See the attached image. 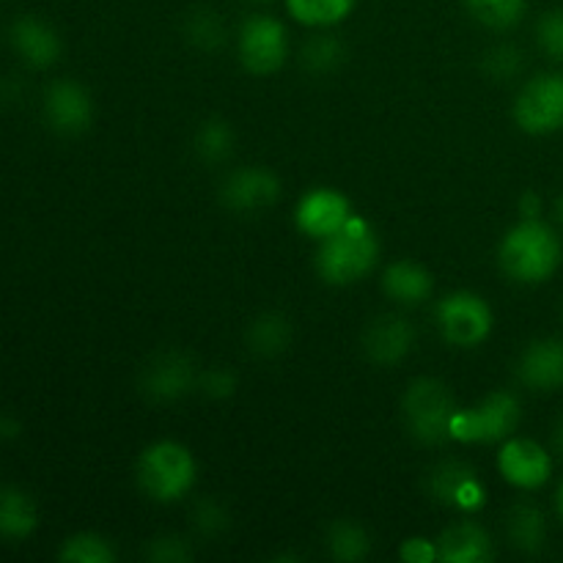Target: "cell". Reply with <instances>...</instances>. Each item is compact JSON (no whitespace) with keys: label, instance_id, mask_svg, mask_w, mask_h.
<instances>
[{"label":"cell","instance_id":"obj_1","mask_svg":"<svg viewBox=\"0 0 563 563\" xmlns=\"http://www.w3.org/2000/svg\"><path fill=\"white\" fill-rule=\"evenodd\" d=\"M563 264V236L544 218H520L498 242V267L511 284L542 286L559 275Z\"/></svg>","mask_w":563,"mask_h":563},{"label":"cell","instance_id":"obj_2","mask_svg":"<svg viewBox=\"0 0 563 563\" xmlns=\"http://www.w3.org/2000/svg\"><path fill=\"white\" fill-rule=\"evenodd\" d=\"M379 253H383V245H379L372 220L355 212L344 229L317 242L313 269L328 286L344 289V286L361 284L377 269Z\"/></svg>","mask_w":563,"mask_h":563},{"label":"cell","instance_id":"obj_3","mask_svg":"<svg viewBox=\"0 0 563 563\" xmlns=\"http://www.w3.org/2000/svg\"><path fill=\"white\" fill-rule=\"evenodd\" d=\"M137 489L152 504L174 506L190 498L198 484V460L179 440H154L135 460Z\"/></svg>","mask_w":563,"mask_h":563},{"label":"cell","instance_id":"obj_4","mask_svg":"<svg viewBox=\"0 0 563 563\" xmlns=\"http://www.w3.org/2000/svg\"><path fill=\"white\" fill-rule=\"evenodd\" d=\"M460 401L449 383L438 377H416L401 394V421L407 434L421 445H443L451 440Z\"/></svg>","mask_w":563,"mask_h":563},{"label":"cell","instance_id":"obj_5","mask_svg":"<svg viewBox=\"0 0 563 563\" xmlns=\"http://www.w3.org/2000/svg\"><path fill=\"white\" fill-rule=\"evenodd\" d=\"M522 423V401L511 390H493L473 405L460 407L451 421V443L500 445L517 434Z\"/></svg>","mask_w":563,"mask_h":563},{"label":"cell","instance_id":"obj_6","mask_svg":"<svg viewBox=\"0 0 563 563\" xmlns=\"http://www.w3.org/2000/svg\"><path fill=\"white\" fill-rule=\"evenodd\" d=\"M236 60L253 77H273L289 64L291 36L280 16L253 11L240 22L234 33Z\"/></svg>","mask_w":563,"mask_h":563},{"label":"cell","instance_id":"obj_7","mask_svg":"<svg viewBox=\"0 0 563 563\" xmlns=\"http://www.w3.org/2000/svg\"><path fill=\"white\" fill-rule=\"evenodd\" d=\"M434 324L445 344L456 350H478L495 330V311L487 297L471 289H456L434 302Z\"/></svg>","mask_w":563,"mask_h":563},{"label":"cell","instance_id":"obj_8","mask_svg":"<svg viewBox=\"0 0 563 563\" xmlns=\"http://www.w3.org/2000/svg\"><path fill=\"white\" fill-rule=\"evenodd\" d=\"M511 119L533 137L563 132V71H539L528 77L511 102Z\"/></svg>","mask_w":563,"mask_h":563},{"label":"cell","instance_id":"obj_9","mask_svg":"<svg viewBox=\"0 0 563 563\" xmlns=\"http://www.w3.org/2000/svg\"><path fill=\"white\" fill-rule=\"evenodd\" d=\"M495 471L517 493H539L553 482L555 454L539 440L511 434L495 451Z\"/></svg>","mask_w":563,"mask_h":563},{"label":"cell","instance_id":"obj_10","mask_svg":"<svg viewBox=\"0 0 563 563\" xmlns=\"http://www.w3.org/2000/svg\"><path fill=\"white\" fill-rule=\"evenodd\" d=\"M198 377L201 368L187 352L159 350L141 366L137 390L152 405H174L198 390Z\"/></svg>","mask_w":563,"mask_h":563},{"label":"cell","instance_id":"obj_11","mask_svg":"<svg viewBox=\"0 0 563 563\" xmlns=\"http://www.w3.org/2000/svg\"><path fill=\"white\" fill-rule=\"evenodd\" d=\"M427 489L434 504L460 517H476L487 506V484L473 465L462 460H445L427 476Z\"/></svg>","mask_w":563,"mask_h":563},{"label":"cell","instance_id":"obj_12","mask_svg":"<svg viewBox=\"0 0 563 563\" xmlns=\"http://www.w3.org/2000/svg\"><path fill=\"white\" fill-rule=\"evenodd\" d=\"M278 174L264 165H236L220 181L218 198L234 214H262L280 201Z\"/></svg>","mask_w":563,"mask_h":563},{"label":"cell","instance_id":"obj_13","mask_svg":"<svg viewBox=\"0 0 563 563\" xmlns=\"http://www.w3.org/2000/svg\"><path fill=\"white\" fill-rule=\"evenodd\" d=\"M418 328L407 313L385 311L374 317L361 333V350L368 363L379 368H396L416 352Z\"/></svg>","mask_w":563,"mask_h":563},{"label":"cell","instance_id":"obj_14","mask_svg":"<svg viewBox=\"0 0 563 563\" xmlns=\"http://www.w3.org/2000/svg\"><path fill=\"white\" fill-rule=\"evenodd\" d=\"M42 119L55 135L77 137L91 130L93 97L75 77H58L42 93Z\"/></svg>","mask_w":563,"mask_h":563},{"label":"cell","instance_id":"obj_15","mask_svg":"<svg viewBox=\"0 0 563 563\" xmlns=\"http://www.w3.org/2000/svg\"><path fill=\"white\" fill-rule=\"evenodd\" d=\"M355 214L350 196L341 192L339 187L317 185L302 192L295 203V229L306 240L322 242L333 236L335 231L344 229Z\"/></svg>","mask_w":563,"mask_h":563},{"label":"cell","instance_id":"obj_16","mask_svg":"<svg viewBox=\"0 0 563 563\" xmlns=\"http://www.w3.org/2000/svg\"><path fill=\"white\" fill-rule=\"evenodd\" d=\"M515 377L531 394H559L563 390V339L539 335L528 341L517 355Z\"/></svg>","mask_w":563,"mask_h":563},{"label":"cell","instance_id":"obj_17","mask_svg":"<svg viewBox=\"0 0 563 563\" xmlns=\"http://www.w3.org/2000/svg\"><path fill=\"white\" fill-rule=\"evenodd\" d=\"M9 44L14 49L16 58L27 66V69H53L64 55V38H60L58 27L49 25L42 16H16L11 22Z\"/></svg>","mask_w":563,"mask_h":563},{"label":"cell","instance_id":"obj_18","mask_svg":"<svg viewBox=\"0 0 563 563\" xmlns=\"http://www.w3.org/2000/svg\"><path fill=\"white\" fill-rule=\"evenodd\" d=\"M379 289L396 308L410 311V308H421L429 300H434L438 280H434L432 269L423 267L416 258H396L383 267Z\"/></svg>","mask_w":563,"mask_h":563},{"label":"cell","instance_id":"obj_19","mask_svg":"<svg viewBox=\"0 0 563 563\" xmlns=\"http://www.w3.org/2000/svg\"><path fill=\"white\" fill-rule=\"evenodd\" d=\"M440 563H489L495 559V542L487 528L473 517H460L438 537Z\"/></svg>","mask_w":563,"mask_h":563},{"label":"cell","instance_id":"obj_20","mask_svg":"<svg viewBox=\"0 0 563 563\" xmlns=\"http://www.w3.org/2000/svg\"><path fill=\"white\" fill-rule=\"evenodd\" d=\"M506 542L526 559L542 555L550 542L548 515L542 511V506H537L533 500H517L506 511Z\"/></svg>","mask_w":563,"mask_h":563},{"label":"cell","instance_id":"obj_21","mask_svg":"<svg viewBox=\"0 0 563 563\" xmlns=\"http://www.w3.org/2000/svg\"><path fill=\"white\" fill-rule=\"evenodd\" d=\"M295 344V324L284 311H262L245 328V350L256 361H275Z\"/></svg>","mask_w":563,"mask_h":563},{"label":"cell","instance_id":"obj_22","mask_svg":"<svg viewBox=\"0 0 563 563\" xmlns=\"http://www.w3.org/2000/svg\"><path fill=\"white\" fill-rule=\"evenodd\" d=\"M38 531V504L14 484H0V539L25 542Z\"/></svg>","mask_w":563,"mask_h":563},{"label":"cell","instance_id":"obj_23","mask_svg":"<svg viewBox=\"0 0 563 563\" xmlns=\"http://www.w3.org/2000/svg\"><path fill=\"white\" fill-rule=\"evenodd\" d=\"M355 5L357 0H284L289 20L306 31H333L344 25Z\"/></svg>","mask_w":563,"mask_h":563},{"label":"cell","instance_id":"obj_24","mask_svg":"<svg viewBox=\"0 0 563 563\" xmlns=\"http://www.w3.org/2000/svg\"><path fill=\"white\" fill-rule=\"evenodd\" d=\"M192 152L209 168L231 163L236 152V130L231 126V121L220 119V115L203 119L192 132Z\"/></svg>","mask_w":563,"mask_h":563},{"label":"cell","instance_id":"obj_25","mask_svg":"<svg viewBox=\"0 0 563 563\" xmlns=\"http://www.w3.org/2000/svg\"><path fill=\"white\" fill-rule=\"evenodd\" d=\"M300 69L311 77H328L339 71L346 60V44L333 31H311V36L297 49Z\"/></svg>","mask_w":563,"mask_h":563},{"label":"cell","instance_id":"obj_26","mask_svg":"<svg viewBox=\"0 0 563 563\" xmlns=\"http://www.w3.org/2000/svg\"><path fill=\"white\" fill-rule=\"evenodd\" d=\"M181 36L198 53H218V49H223L229 44L231 31L218 9L198 5L181 22Z\"/></svg>","mask_w":563,"mask_h":563},{"label":"cell","instance_id":"obj_27","mask_svg":"<svg viewBox=\"0 0 563 563\" xmlns=\"http://www.w3.org/2000/svg\"><path fill=\"white\" fill-rule=\"evenodd\" d=\"M324 550L339 563H361L372 555V533L357 520H333L324 533Z\"/></svg>","mask_w":563,"mask_h":563},{"label":"cell","instance_id":"obj_28","mask_svg":"<svg viewBox=\"0 0 563 563\" xmlns=\"http://www.w3.org/2000/svg\"><path fill=\"white\" fill-rule=\"evenodd\" d=\"M115 559V544L97 531L71 533L58 548V561L64 563H113Z\"/></svg>","mask_w":563,"mask_h":563},{"label":"cell","instance_id":"obj_29","mask_svg":"<svg viewBox=\"0 0 563 563\" xmlns=\"http://www.w3.org/2000/svg\"><path fill=\"white\" fill-rule=\"evenodd\" d=\"M526 53L511 42H498L482 55V71L495 82L520 80L526 75Z\"/></svg>","mask_w":563,"mask_h":563},{"label":"cell","instance_id":"obj_30","mask_svg":"<svg viewBox=\"0 0 563 563\" xmlns=\"http://www.w3.org/2000/svg\"><path fill=\"white\" fill-rule=\"evenodd\" d=\"M462 3L482 25L493 27V31H509V27L520 25L528 9V0H462Z\"/></svg>","mask_w":563,"mask_h":563},{"label":"cell","instance_id":"obj_31","mask_svg":"<svg viewBox=\"0 0 563 563\" xmlns=\"http://www.w3.org/2000/svg\"><path fill=\"white\" fill-rule=\"evenodd\" d=\"M190 528L192 537L220 539L231 528V511L225 509L223 500H218L214 495L198 498L190 509Z\"/></svg>","mask_w":563,"mask_h":563},{"label":"cell","instance_id":"obj_32","mask_svg":"<svg viewBox=\"0 0 563 563\" xmlns=\"http://www.w3.org/2000/svg\"><path fill=\"white\" fill-rule=\"evenodd\" d=\"M143 559L152 563H187L196 559V544L181 533H159L146 542Z\"/></svg>","mask_w":563,"mask_h":563},{"label":"cell","instance_id":"obj_33","mask_svg":"<svg viewBox=\"0 0 563 563\" xmlns=\"http://www.w3.org/2000/svg\"><path fill=\"white\" fill-rule=\"evenodd\" d=\"M533 38H537V47L542 49V55H548L555 64H563V5L539 14Z\"/></svg>","mask_w":563,"mask_h":563},{"label":"cell","instance_id":"obj_34","mask_svg":"<svg viewBox=\"0 0 563 563\" xmlns=\"http://www.w3.org/2000/svg\"><path fill=\"white\" fill-rule=\"evenodd\" d=\"M240 390V377H236L234 368L229 366H212L201 368V377H198V394L207 396L212 401H225Z\"/></svg>","mask_w":563,"mask_h":563},{"label":"cell","instance_id":"obj_35","mask_svg":"<svg viewBox=\"0 0 563 563\" xmlns=\"http://www.w3.org/2000/svg\"><path fill=\"white\" fill-rule=\"evenodd\" d=\"M399 561L401 563H438L440 561V550H438V539L432 537H407L405 542L399 544Z\"/></svg>","mask_w":563,"mask_h":563},{"label":"cell","instance_id":"obj_36","mask_svg":"<svg viewBox=\"0 0 563 563\" xmlns=\"http://www.w3.org/2000/svg\"><path fill=\"white\" fill-rule=\"evenodd\" d=\"M517 209H520V218H544V198L539 196L537 190H526L520 196V203H517Z\"/></svg>","mask_w":563,"mask_h":563},{"label":"cell","instance_id":"obj_37","mask_svg":"<svg viewBox=\"0 0 563 563\" xmlns=\"http://www.w3.org/2000/svg\"><path fill=\"white\" fill-rule=\"evenodd\" d=\"M20 432H22V427L16 418L0 416V440H16L20 438Z\"/></svg>","mask_w":563,"mask_h":563},{"label":"cell","instance_id":"obj_38","mask_svg":"<svg viewBox=\"0 0 563 563\" xmlns=\"http://www.w3.org/2000/svg\"><path fill=\"white\" fill-rule=\"evenodd\" d=\"M550 449H553L555 456L563 460V412L559 416V421L553 423V432H550Z\"/></svg>","mask_w":563,"mask_h":563},{"label":"cell","instance_id":"obj_39","mask_svg":"<svg viewBox=\"0 0 563 563\" xmlns=\"http://www.w3.org/2000/svg\"><path fill=\"white\" fill-rule=\"evenodd\" d=\"M550 214H553V223L563 231V190L559 192V196H555L553 207H550Z\"/></svg>","mask_w":563,"mask_h":563},{"label":"cell","instance_id":"obj_40","mask_svg":"<svg viewBox=\"0 0 563 563\" xmlns=\"http://www.w3.org/2000/svg\"><path fill=\"white\" fill-rule=\"evenodd\" d=\"M555 511H559V517L563 520V482L559 484V489H555Z\"/></svg>","mask_w":563,"mask_h":563},{"label":"cell","instance_id":"obj_41","mask_svg":"<svg viewBox=\"0 0 563 563\" xmlns=\"http://www.w3.org/2000/svg\"><path fill=\"white\" fill-rule=\"evenodd\" d=\"M247 3H253V5H273L275 0H247Z\"/></svg>","mask_w":563,"mask_h":563},{"label":"cell","instance_id":"obj_42","mask_svg":"<svg viewBox=\"0 0 563 563\" xmlns=\"http://www.w3.org/2000/svg\"><path fill=\"white\" fill-rule=\"evenodd\" d=\"M561 319H563V308H561Z\"/></svg>","mask_w":563,"mask_h":563}]
</instances>
